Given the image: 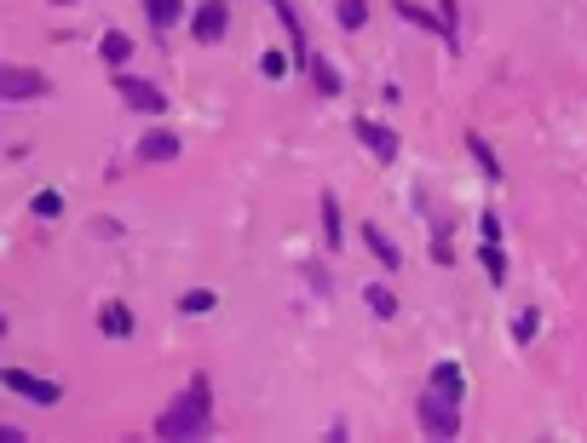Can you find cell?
<instances>
[{
	"instance_id": "1",
	"label": "cell",
	"mask_w": 587,
	"mask_h": 443,
	"mask_svg": "<svg viewBox=\"0 0 587 443\" xmlns=\"http://www.w3.org/2000/svg\"><path fill=\"white\" fill-rule=\"evenodd\" d=\"M208 432H213V386L208 374H190V386L156 420V438H208Z\"/></svg>"
},
{
	"instance_id": "2",
	"label": "cell",
	"mask_w": 587,
	"mask_h": 443,
	"mask_svg": "<svg viewBox=\"0 0 587 443\" xmlns=\"http://www.w3.org/2000/svg\"><path fill=\"white\" fill-rule=\"evenodd\" d=\"M421 426H426V438H461V409L426 386V397H421Z\"/></svg>"
},
{
	"instance_id": "3",
	"label": "cell",
	"mask_w": 587,
	"mask_h": 443,
	"mask_svg": "<svg viewBox=\"0 0 587 443\" xmlns=\"http://www.w3.org/2000/svg\"><path fill=\"white\" fill-rule=\"evenodd\" d=\"M116 93H121L127 110H144V116H162V110H167L162 87H156V81H139V75H127V70H116Z\"/></svg>"
},
{
	"instance_id": "4",
	"label": "cell",
	"mask_w": 587,
	"mask_h": 443,
	"mask_svg": "<svg viewBox=\"0 0 587 443\" xmlns=\"http://www.w3.org/2000/svg\"><path fill=\"white\" fill-rule=\"evenodd\" d=\"M225 29H231V0H202L196 18H190V35L202 47H213V41H225Z\"/></svg>"
},
{
	"instance_id": "5",
	"label": "cell",
	"mask_w": 587,
	"mask_h": 443,
	"mask_svg": "<svg viewBox=\"0 0 587 443\" xmlns=\"http://www.w3.org/2000/svg\"><path fill=\"white\" fill-rule=\"evenodd\" d=\"M0 386L18 392V397H29V403H58V397H64L58 380H41V374H29V369H0Z\"/></svg>"
},
{
	"instance_id": "6",
	"label": "cell",
	"mask_w": 587,
	"mask_h": 443,
	"mask_svg": "<svg viewBox=\"0 0 587 443\" xmlns=\"http://www.w3.org/2000/svg\"><path fill=\"white\" fill-rule=\"evenodd\" d=\"M52 81L41 70H18V64H0V98L12 104V98H47Z\"/></svg>"
},
{
	"instance_id": "7",
	"label": "cell",
	"mask_w": 587,
	"mask_h": 443,
	"mask_svg": "<svg viewBox=\"0 0 587 443\" xmlns=\"http://www.w3.org/2000/svg\"><path fill=\"white\" fill-rule=\"evenodd\" d=\"M352 133H357V144H369V156H375V162H398L403 139L392 133V127H380V121L357 116V121H352Z\"/></svg>"
},
{
	"instance_id": "8",
	"label": "cell",
	"mask_w": 587,
	"mask_h": 443,
	"mask_svg": "<svg viewBox=\"0 0 587 443\" xmlns=\"http://www.w3.org/2000/svg\"><path fill=\"white\" fill-rule=\"evenodd\" d=\"M265 6H271V12H277L282 18V29H288V41H294V64H300V70H306L311 64V41H306V24H300V12H294V0H265Z\"/></svg>"
},
{
	"instance_id": "9",
	"label": "cell",
	"mask_w": 587,
	"mask_h": 443,
	"mask_svg": "<svg viewBox=\"0 0 587 443\" xmlns=\"http://www.w3.org/2000/svg\"><path fill=\"white\" fill-rule=\"evenodd\" d=\"M432 392L449 397V403H461V392H467V374H461V363H438V369H432Z\"/></svg>"
},
{
	"instance_id": "10",
	"label": "cell",
	"mask_w": 587,
	"mask_h": 443,
	"mask_svg": "<svg viewBox=\"0 0 587 443\" xmlns=\"http://www.w3.org/2000/svg\"><path fill=\"white\" fill-rule=\"evenodd\" d=\"M144 18H150V29H156V35H167V29L185 18V0H144Z\"/></svg>"
},
{
	"instance_id": "11",
	"label": "cell",
	"mask_w": 587,
	"mask_h": 443,
	"mask_svg": "<svg viewBox=\"0 0 587 443\" xmlns=\"http://www.w3.org/2000/svg\"><path fill=\"white\" fill-rule=\"evenodd\" d=\"M98 58H104L110 70H127V58H133V41H127L121 29H104V41H98Z\"/></svg>"
},
{
	"instance_id": "12",
	"label": "cell",
	"mask_w": 587,
	"mask_h": 443,
	"mask_svg": "<svg viewBox=\"0 0 587 443\" xmlns=\"http://www.w3.org/2000/svg\"><path fill=\"white\" fill-rule=\"evenodd\" d=\"M139 156L144 162H173V156H179V133H144Z\"/></svg>"
},
{
	"instance_id": "13",
	"label": "cell",
	"mask_w": 587,
	"mask_h": 443,
	"mask_svg": "<svg viewBox=\"0 0 587 443\" xmlns=\"http://www.w3.org/2000/svg\"><path fill=\"white\" fill-rule=\"evenodd\" d=\"M98 328H104L110 340H127V334H133V311H127L121 300H110L104 311H98Z\"/></svg>"
},
{
	"instance_id": "14",
	"label": "cell",
	"mask_w": 587,
	"mask_h": 443,
	"mask_svg": "<svg viewBox=\"0 0 587 443\" xmlns=\"http://www.w3.org/2000/svg\"><path fill=\"white\" fill-rule=\"evenodd\" d=\"M306 75H311V87L323 98H340V75H334V64L323 58V52H311V64H306Z\"/></svg>"
},
{
	"instance_id": "15",
	"label": "cell",
	"mask_w": 587,
	"mask_h": 443,
	"mask_svg": "<svg viewBox=\"0 0 587 443\" xmlns=\"http://www.w3.org/2000/svg\"><path fill=\"white\" fill-rule=\"evenodd\" d=\"M363 242H369V254H375L386 271H398V265H403L398 242H386V231H380V225H363Z\"/></svg>"
},
{
	"instance_id": "16",
	"label": "cell",
	"mask_w": 587,
	"mask_h": 443,
	"mask_svg": "<svg viewBox=\"0 0 587 443\" xmlns=\"http://www.w3.org/2000/svg\"><path fill=\"white\" fill-rule=\"evenodd\" d=\"M398 18L403 24H415V29H426V35H444V18L426 12V6H415V0H398Z\"/></svg>"
},
{
	"instance_id": "17",
	"label": "cell",
	"mask_w": 587,
	"mask_h": 443,
	"mask_svg": "<svg viewBox=\"0 0 587 443\" xmlns=\"http://www.w3.org/2000/svg\"><path fill=\"white\" fill-rule=\"evenodd\" d=\"M363 300H369V311H375L380 323H386V317H398V294H392L386 282H369V288H363Z\"/></svg>"
},
{
	"instance_id": "18",
	"label": "cell",
	"mask_w": 587,
	"mask_h": 443,
	"mask_svg": "<svg viewBox=\"0 0 587 443\" xmlns=\"http://www.w3.org/2000/svg\"><path fill=\"white\" fill-rule=\"evenodd\" d=\"M478 259H484V271H490V282L501 288V277H507V254H501V236H484V248H478Z\"/></svg>"
},
{
	"instance_id": "19",
	"label": "cell",
	"mask_w": 587,
	"mask_h": 443,
	"mask_svg": "<svg viewBox=\"0 0 587 443\" xmlns=\"http://www.w3.org/2000/svg\"><path fill=\"white\" fill-rule=\"evenodd\" d=\"M323 242H329V248H346V225H340V202H334V196H323Z\"/></svg>"
},
{
	"instance_id": "20",
	"label": "cell",
	"mask_w": 587,
	"mask_h": 443,
	"mask_svg": "<svg viewBox=\"0 0 587 443\" xmlns=\"http://www.w3.org/2000/svg\"><path fill=\"white\" fill-rule=\"evenodd\" d=\"M334 18H340V29H363V18H369V0H334Z\"/></svg>"
},
{
	"instance_id": "21",
	"label": "cell",
	"mask_w": 587,
	"mask_h": 443,
	"mask_svg": "<svg viewBox=\"0 0 587 443\" xmlns=\"http://www.w3.org/2000/svg\"><path fill=\"white\" fill-rule=\"evenodd\" d=\"M467 150L472 156H478V167H484V173H490V179H501V162H495V150L484 139H478V133H467Z\"/></svg>"
},
{
	"instance_id": "22",
	"label": "cell",
	"mask_w": 587,
	"mask_h": 443,
	"mask_svg": "<svg viewBox=\"0 0 587 443\" xmlns=\"http://www.w3.org/2000/svg\"><path fill=\"white\" fill-rule=\"evenodd\" d=\"M35 213H41V219H58V213H64V196H58V190H35Z\"/></svg>"
},
{
	"instance_id": "23",
	"label": "cell",
	"mask_w": 587,
	"mask_h": 443,
	"mask_svg": "<svg viewBox=\"0 0 587 443\" xmlns=\"http://www.w3.org/2000/svg\"><path fill=\"white\" fill-rule=\"evenodd\" d=\"M513 340L524 346V340H536V311H518L513 317Z\"/></svg>"
},
{
	"instance_id": "24",
	"label": "cell",
	"mask_w": 587,
	"mask_h": 443,
	"mask_svg": "<svg viewBox=\"0 0 587 443\" xmlns=\"http://www.w3.org/2000/svg\"><path fill=\"white\" fill-rule=\"evenodd\" d=\"M455 12H461L455 0H438V18H444V41H449V52H455Z\"/></svg>"
},
{
	"instance_id": "25",
	"label": "cell",
	"mask_w": 587,
	"mask_h": 443,
	"mask_svg": "<svg viewBox=\"0 0 587 443\" xmlns=\"http://www.w3.org/2000/svg\"><path fill=\"white\" fill-rule=\"evenodd\" d=\"M185 311H196V317H202V311H213V294H208V288H190V294H185Z\"/></svg>"
},
{
	"instance_id": "26",
	"label": "cell",
	"mask_w": 587,
	"mask_h": 443,
	"mask_svg": "<svg viewBox=\"0 0 587 443\" xmlns=\"http://www.w3.org/2000/svg\"><path fill=\"white\" fill-rule=\"evenodd\" d=\"M0 443H24V432L18 426H0Z\"/></svg>"
},
{
	"instance_id": "27",
	"label": "cell",
	"mask_w": 587,
	"mask_h": 443,
	"mask_svg": "<svg viewBox=\"0 0 587 443\" xmlns=\"http://www.w3.org/2000/svg\"><path fill=\"white\" fill-rule=\"evenodd\" d=\"M52 6H70V0H52Z\"/></svg>"
},
{
	"instance_id": "28",
	"label": "cell",
	"mask_w": 587,
	"mask_h": 443,
	"mask_svg": "<svg viewBox=\"0 0 587 443\" xmlns=\"http://www.w3.org/2000/svg\"><path fill=\"white\" fill-rule=\"evenodd\" d=\"M0 334H6V317H0Z\"/></svg>"
}]
</instances>
